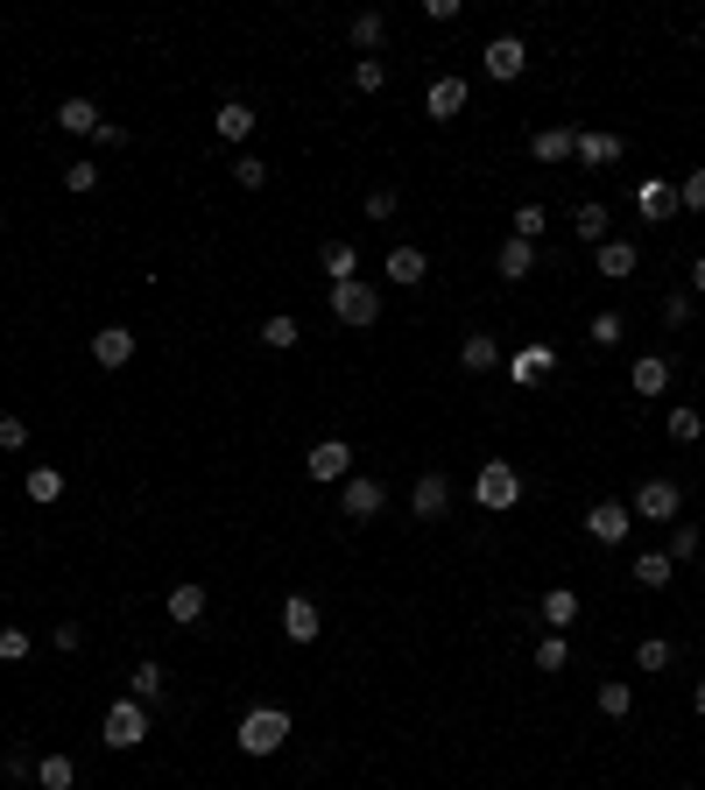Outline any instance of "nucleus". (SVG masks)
Listing matches in <instances>:
<instances>
[{
    "mask_svg": "<svg viewBox=\"0 0 705 790\" xmlns=\"http://www.w3.org/2000/svg\"><path fill=\"white\" fill-rule=\"evenodd\" d=\"M290 734H296V727H290V713H282V706H254V713H240V755H276Z\"/></svg>",
    "mask_w": 705,
    "mask_h": 790,
    "instance_id": "1",
    "label": "nucleus"
},
{
    "mask_svg": "<svg viewBox=\"0 0 705 790\" xmlns=\"http://www.w3.org/2000/svg\"><path fill=\"white\" fill-rule=\"evenodd\" d=\"M148 727H156V713H148L142 698H113L107 720H99V741H107V749H142Z\"/></svg>",
    "mask_w": 705,
    "mask_h": 790,
    "instance_id": "2",
    "label": "nucleus"
},
{
    "mask_svg": "<svg viewBox=\"0 0 705 790\" xmlns=\"http://www.w3.org/2000/svg\"><path fill=\"white\" fill-rule=\"evenodd\" d=\"M473 501L479 509H515L522 501V473L508 466V459H487V466L473 473Z\"/></svg>",
    "mask_w": 705,
    "mask_h": 790,
    "instance_id": "3",
    "label": "nucleus"
},
{
    "mask_svg": "<svg viewBox=\"0 0 705 790\" xmlns=\"http://www.w3.org/2000/svg\"><path fill=\"white\" fill-rule=\"evenodd\" d=\"M332 318L339 325H353V332H360V325H374V318H381V290H374V282H332Z\"/></svg>",
    "mask_w": 705,
    "mask_h": 790,
    "instance_id": "4",
    "label": "nucleus"
},
{
    "mask_svg": "<svg viewBox=\"0 0 705 790\" xmlns=\"http://www.w3.org/2000/svg\"><path fill=\"white\" fill-rule=\"evenodd\" d=\"M678 509H684L678 481H642L635 487V515H642V523H678Z\"/></svg>",
    "mask_w": 705,
    "mask_h": 790,
    "instance_id": "5",
    "label": "nucleus"
},
{
    "mask_svg": "<svg viewBox=\"0 0 705 790\" xmlns=\"http://www.w3.org/2000/svg\"><path fill=\"white\" fill-rule=\"evenodd\" d=\"M479 64H487V78H501V85H515L522 71H530V50H522V36H494L487 50H479Z\"/></svg>",
    "mask_w": 705,
    "mask_h": 790,
    "instance_id": "6",
    "label": "nucleus"
},
{
    "mask_svg": "<svg viewBox=\"0 0 705 790\" xmlns=\"http://www.w3.org/2000/svg\"><path fill=\"white\" fill-rule=\"evenodd\" d=\"M339 509H347L353 523H374V515L388 509V487L374 481V473H353V481H347V495H339Z\"/></svg>",
    "mask_w": 705,
    "mask_h": 790,
    "instance_id": "7",
    "label": "nucleus"
},
{
    "mask_svg": "<svg viewBox=\"0 0 705 790\" xmlns=\"http://www.w3.org/2000/svg\"><path fill=\"white\" fill-rule=\"evenodd\" d=\"M304 466H311V481H353V445L347 438H318Z\"/></svg>",
    "mask_w": 705,
    "mask_h": 790,
    "instance_id": "8",
    "label": "nucleus"
},
{
    "mask_svg": "<svg viewBox=\"0 0 705 790\" xmlns=\"http://www.w3.org/2000/svg\"><path fill=\"white\" fill-rule=\"evenodd\" d=\"M628 523H635L628 501H593V509H586V536H593V544H621Z\"/></svg>",
    "mask_w": 705,
    "mask_h": 790,
    "instance_id": "9",
    "label": "nucleus"
},
{
    "mask_svg": "<svg viewBox=\"0 0 705 790\" xmlns=\"http://www.w3.org/2000/svg\"><path fill=\"white\" fill-rule=\"evenodd\" d=\"M635 212L649 219V227H664V219L678 212V184H670V177H642L635 184Z\"/></svg>",
    "mask_w": 705,
    "mask_h": 790,
    "instance_id": "10",
    "label": "nucleus"
},
{
    "mask_svg": "<svg viewBox=\"0 0 705 790\" xmlns=\"http://www.w3.org/2000/svg\"><path fill=\"white\" fill-rule=\"evenodd\" d=\"M410 515H416V523L452 515V481H445V473H424V481H416V495H410Z\"/></svg>",
    "mask_w": 705,
    "mask_h": 790,
    "instance_id": "11",
    "label": "nucleus"
},
{
    "mask_svg": "<svg viewBox=\"0 0 705 790\" xmlns=\"http://www.w3.org/2000/svg\"><path fill=\"white\" fill-rule=\"evenodd\" d=\"M282 635H290V643H318V635H325V615H318V600H304V593H290V600H282Z\"/></svg>",
    "mask_w": 705,
    "mask_h": 790,
    "instance_id": "12",
    "label": "nucleus"
},
{
    "mask_svg": "<svg viewBox=\"0 0 705 790\" xmlns=\"http://www.w3.org/2000/svg\"><path fill=\"white\" fill-rule=\"evenodd\" d=\"M579 162H593V170H613L621 162V134L613 127H579V148H572Z\"/></svg>",
    "mask_w": 705,
    "mask_h": 790,
    "instance_id": "13",
    "label": "nucleus"
},
{
    "mask_svg": "<svg viewBox=\"0 0 705 790\" xmlns=\"http://www.w3.org/2000/svg\"><path fill=\"white\" fill-rule=\"evenodd\" d=\"M424 113L430 121H459V113H466V78H430Z\"/></svg>",
    "mask_w": 705,
    "mask_h": 790,
    "instance_id": "14",
    "label": "nucleus"
},
{
    "mask_svg": "<svg viewBox=\"0 0 705 790\" xmlns=\"http://www.w3.org/2000/svg\"><path fill=\"white\" fill-rule=\"evenodd\" d=\"M93 361L99 367H127L134 361V332H127V325H99V332H93Z\"/></svg>",
    "mask_w": 705,
    "mask_h": 790,
    "instance_id": "15",
    "label": "nucleus"
},
{
    "mask_svg": "<svg viewBox=\"0 0 705 790\" xmlns=\"http://www.w3.org/2000/svg\"><path fill=\"white\" fill-rule=\"evenodd\" d=\"M550 367H558L550 347H522L515 361H508V375H515V389H536V381H550Z\"/></svg>",
    "mask_w": 705,
    "mask_h": 790,
    "instance_id": "16",
    "label": "nucleus"
},
{
    "mask_svg": "<svg viewBox=\"0 0 705 790\" xmlns=\"http://www.w3.org/2000/svg\"><path fill=\"white\" fill-rule=\"evenodd\" d=\"M530 268H536V241H515V233H508L501 255H494V276H501V282H522Z\"/></svg>",
    "mask_w": 705,
    "mask_h": 790,
    "instance_id": "17",
    "label": "nucleus"
},
{
    "mask_svg": "<svg viewBox=\"0 0 705 790\" xmlns=\"http://www.w3.org/2000/svg\"><path fill=\"white\" fill-rule=\"evenodd\" d=\"M536 615H544V629H550V635H564V629L579 621V593H572V586H550Z\"/></svg>",
    "mask_w": 705,
    "mask_h": 790,
    "instance_id": "18",
    "label": "nucleus"
},
{
    "mask_svg": "<svg viewBox=\"0 0 705 790\" xmlns=\"http://www.w3.org/2000/svg\"><path fill=\"white\" fill-rule=\"evenodd\" d=\"M593 262H599V276H607V282L635 276V241H613V233H607V241L593 247Z\"/></svg>",
    "mask_w": 705,
    "mask_h": 790,
    "instance_id": "19",
    "label": "nucleus"
},
{
    "mask_svg": "<svg viewBox=\"0 0 705 790\" xmlns=\"http://www.w3.org/2000/svg\"><path fill=\"white\" fill-rule=\"evenodd\" d=\"M572 148H579V127H544V134H530V156H536V162H572Z\"/></svg>",
    "mask_w": 705,
    "mask_h": 790,
    "instance_id": "20",
    "label": "nucleus"
},
{
    "mask_svg": "<svg viewBox=\"0 0 705 790\" xmlns=\"http://www.w3.org/2000/svg\"><path fill=\"white\" fill-rule=\"evenodd\" d=\"M162 607H170L177 629H198V621H205V586H191V579H184V586H170V600H162Z\"/></svg>",
    "mask_w": 705,
    "mask_h": 790,
    "instance_id": "21",
    "label": "nucleus"
},
{
    "mask_svg": "<svg viewBox=\"0 0 705 790\" xmlns=\"http://www.w3.org/2000/svg\"><path fill=\"white\" fill-rule=\"evenodd\" d=\"M424 276H430L424 247H388V282H402V290H416Z\"/></svg>",
    "mask_w": 705,
    "mask_h": 790,
    "instance_id": "22",
    "label": "nucleus"
},
{
    "mask_svg": "<svg viewBox=\"0 0 705 790\" xmlns=\"http://www.w3.org/2000/svg\"><path fill=\"white\" fill-rule=\"evenodd\" d=\"M212 127H219V142H247V134H254V107H247V99H227V107L212 113Z\"/></svg>",
    "mask_w": 705,
    "mask_h": 790,
    "instance_id": "23",
    "label": "nucleus"
},
{
    "mask_svg": "<svg viewBox=\"0 0 705 790\" xmlns=\"http://www.w3.org/2000/svg\"><path fill=\"white\" fill-rule=\"evenodd\" d=\"M381 36H388V14H381V8H360V14H353V50L374 57V50H381Z\"/></svg>",
    "mask_w": 705,
    "mask_h": 790,
    "instance_id": "24",
    "label": "nucleus"
},
{
    "mask_svg": "<svg viewBox=\"0 0 705 790\" xmlns=\"http://www.w3.org/2000/svg\"><path fill=\"white\" fill-rule=\"evenodd\" d=\"M296 339H304V325H296L290 311H276V318H262V347H268V353H296Z\"/></svg>",
    "mask_w": 705,
    "mask_h": 790,
    "instance_id": "25",
    "label": "nucleus"
},
{
    "mask_svg": "<svg viewBox=\"0 0 705 790\" xmlns=\"http://www.w3.org/2000/svg\"><path fill=\"white\" fill-rule=\"evenodd\" d=\"M162 684H170V670H162L156 657H148V664H134V678H127V698H142V706H156V698H162Z\"/></svg>",
    "mask_w": 705,
    "mask_h": 790,
    "instance_id": "26",
    "label": "nucleus"
},
{
    "mask_svg": "<svg viewBox=\"0 0 705 790\" xmlns=\"http://www.w3.org/2000/svg\"><path fill=\"white\" fill-rule=\"evenodd\" d=\"M459 361H466V375H494V367H501V347H494L487 332H466V347H459Z\"/></svg>",
    "mask_w": 705,
    "mask_h": 790,
    "instance_id": "27",
    "label": "nucleus"
},
{
    "mask_svg": "<svg viewBox=\"0 0 705 790\" xmlns=\"http://www.w3.org/2000/svg\"><path fill=\"white\" fill-rule=\"evenodd\" d=\"M670 389V361L664 353H642L635 361V396H664Z\"/></svg>",
    "mask_w": 705,
    "mask_h": 790,
    "instance_id": "28",
    "label": "nucleus"
},
{
    "mask_svg": "<svg viewBox=\"0 0 705 790\" xmlns=\"http://www.w3.org/2000/svg\"><path fill=\"white\" fill-rule=\"evenodd\" d=\"M36 783L42 790H71L78 783V763H71V755H36Z\"/></svg>",
    "mask_w": 705,
    "mask_h": 790,
    "instance_id": "29",
    "label": "nucleus"
},
{
    "mask_svg": "<svg viewBox=\"0 0 705 790\" xmlns=\"http://www.w3.org/2000/svg\"><path fill=\"white\" fill-rule=\"evenodd\" d=\"M57 127L64 134H99V107L93 99H64V107H57Z\"/></svg>",
    "mask_w": 705,
    "mask_h": 790,
    "instance_id": "30",
    "label": "nucleus"
},
{
    "mask_svg": "<svg viewBox=\"0 0 705 790\" xmlns=\"http://www.w3.org/2000/svg\"><path fill=\"white\" fill-rule=\"evenodd\" d=\"M599 713H607V720H628V713H635V684L607 678V684H599Z\"/></svg>",
    "mask_w": 705,
    "mask_h": 790,
    "instance_id": "31",
    "label": "nucleus"
},
{
    "mask_svg": "<svg viewBox=\"0 0 705 790\" xmlns=\"http://www.w3.org/2000/svg\"><path fill=\"white\" fill-rule=\"evenodd\" d=\"M325 276H332V282H353L360 276V247L353 241H325Z\"/></svg>",
    "mask_w": 705,
    "mask_h": 790,
    "instance_id": "32",
    "label": "nucleus"
},
{
    "mask_svg": "<svg viewBox=\"0 0 705 790\" xmlns=\"http://www.w3.org/2000/svg\"><path fill=\"white\" fill-rule=\"evenodd\" d=\"M670 572H678V564H670V550H642V558H635V586H670Z\"/></svg>",
    "mask_w": 705,
    "mask_h": 790,
    "instance_id": "33",
    "label": "nucleus"
},
{
    "mask_svg": "<svg viewBox=\"0 0 705 790\" xmlns=\"http://www.w3.org/2000/svg\"><path fill=\"white\" fill-rule=\"evenodd\" d=\"M572 227H579V241H586V247H599V241H607V205H579Z\"/></svg>",
    "mask_w": 705,
    "mask_h": 790,
    "instance_id": "34",
    "label": "nucleus"
},
{
    "mask_svg": "<svg viewBox=\"0 0 705 790\" xmlns=\"http://www.w3.org/2000/svg\"><path fill=\"white\" fill-rule=\"evenodd\" d=\"M692 558H698V523L678 515V523H670V564H692Z\"/></svg>",
    "mask_w": 705,
    "mask_h": 790,
    "instance_id": "35",
    "label": "nucleus"
},
{
    "mask_svg": "<svg viewBox=\"0 0 705 790\" xmlns=\"http://www.w3.org/2000/svg\"><path fill=\"white\" fill-rule=\"evenodd\" d=\"M621 332H628V325H621V311H599V318L586 325V339H593V347H621Z\"/></svg>",
    "mask_w": 705,
    "mask_h": 790,
    "instance_id": "36",
    "label": "nucleus"
},
{
    "mask_svg": "<svg viewBox=\"0 0 705 790\" xmlns=\"http://www.w3.org/2000/svg\"><path fill=\"white\" fill-rule=\"evenodd\" d=\"M353 85H360V93H381V85H388V64H381V57H353Z\"/></svg>",
    "mask_w": 705,
    "mask_h": 790,
    "instance_id": "37",
    "label": "nucleus"
},
{
    "mask_svg": "<svg viewBox=\"0 0 705 790\" xmlns=\"http://www.w3.org/2000/svg\"><path fill=\"white\" fill-rule=\"evenodd\" d=\"M57 495H64V473H57V466H36V473H28V501H57Z\"/></svg>",
    "mask_w": 705,
    "mask_h": 790,
    "instance_id": "38",
    "label": "nucleus"
},
{
    "mask_svg": "<svg viewBox=\"0 0 705 790\" xmlns=\"http://www.w3.org/2000/svg\"><path fill=\"white\" fill-rule=\"evenodd\" d=\"M670 438H678V445H698L705 438V416L698 410H670Z\"/></svg>",
    "mask_w": 705,
    "mask_h": 790,
    "instance_id": "39",
    "label": "nucleus"
},
{
    "mask_svg": "<svg viewBox=\"0 0 705 790\" xmlns=\"http://www.w3.org/2000/svg\"><path fill=\"white\" fill-rule=\"evenodd\" d=\"M635 664L642 670H670V643H664V635H642V643H635Z\"/></svg>",
    "mask_w": 705,
    "mask_h": 790,
    "instance_id": "40",
    "label": "nucleus"
},
{
    "mask_svg": "<svg viewBox=\"0 0 705 790\" xmlns=\"http://www.w3.org/2000/svg\"><path fill=\"white\" fill-rule=\"evenodd\" d=\"M233 184H240V191H262V184H268V162H262V156H240V162H233Z\"/></svg>",
    "mask_w": 705,
    "mask_h": 790,
    "instance_id": "41",
    "label": "nucleus"
},
{
    "mask_svg": "<svg viewBox=\"0 0 705 790\" xmlns=\"http://www.w3.org/2000/svg\"><path fill=\"white\" fill-rule=\"evenodd\" d=\"M564 664H572L564 635H544V643H536V670H564Z\"/></svg>",
    "mask_w": 705,
    "mask_h": 790,
    "instance_id": "42",
    "label": "nucleus"
},
{
    "mask_svg": "<svg viewBox=\"0 0 705 790\" xmlns=\"http://www.w3.org/2000/svg\"><path fill=\"white\" fill-rule=\"evenodd\" d=\"M678 212H705V170H692L678 184Z\"/></svg>",
    "mask_w": 705,
    "mask_h": 790,
    "instance_id": "43",
    "label": "nucleus"
},
{
    "mask_svg": "<svg viewBox=\"0 0 705 790\" xmlns=\"http://www.w3.org/2000/svg\"><path fill=\"white\" fill-rule=\"evenodd\" d=\"M28 649H36V643H28V629H0V664H22Z\"/></svg>",
    "mask_w": 705,
    "mask_h": 790,
    "instance_id": "44",
    "label": "nucleus"
},
{
    "mask_svg": "<svg viewBox=\"0 0 705 790\" xmlns=\"http://www.w3.org/2000/svg\"><path fill=\"white\" fill-rule=\"evenodd\" d=\"M544 227H550V219H544V205H522V212H515V241H536Z\"/></svg>",
    "mask_w": 705,
    "mask_h": 790,
    "instance_id": "45",
    "label": "nucleus"
},
{
    "mask_svg": "<svg viewBox=\"0 0 705 790\" xmlns=\"http://www.w3.org/2000/svg\"><path fill=\"white\" fill-rule=\"evenodd\" d=\"M22 445H28V424L22 416H0V452H22Z\"/></svg>",
    "mask_w": 705,
    "mask_h": 790,
    "instance_id": "46",
    "label": "nucleus"
},
{
    "mask_svg": "<svg viewBox=\"0 0 705 790\" xmlns=\"http://www.w3.org/2000/svg\"><path fill=\"white\" fill-rule=\"evenodd\" d=\"M396 205H402V198H396L388 184H381V191H367V219H396Z\"/></svg>",
    "mask_w": 705,
    "mask_h": 790,
    "instance_id": "47",
    "label": "nucleus"
},
{
    "mask_svg": "<svg viewBox=\"0 0 705 790\" xmlns=\"http://www.w3.org/2000/svg\"><path fill=\"white\" fill-rule=\"evenodd\" d=\"M684 318H692V296H684V290H678V296H664V325H670V332H678Z\"/></svg>",
    "mask_w": 705,
    "mask_h": 790,
    "instance_id": "48",
    "label": "nucleus"
},
{
    "mask_svg": "<svg viewBox=\"0 0 705 790\" xmlns=\"http://www.w3.org/2000/svg\"><path fill=\"white\" fill-rule=\"evenodd\" d=\"M64 184H71V191H93V184H99V162H71Z\"/></svg>",
    "mask_w": 705,
    "mask_h": 790,
    "instance_id": "49",
    "label": "nucleus"
},
{
    "mask_svg": "<svg viewBox=\"0 0 705 790\" xmlns=\"http://www.w3.org/2000/svg\"><path fill=\"white\" fill-rule=\"evenodd\" d=\"M78 643H85V635H78V621H57V629H50V649H64V657H71Z\"/></svg>",
    "mask_w": 705,
    "mask_h": 790,
    "instance_id": "50",
    "label": "nucleus"
},
{
    "mask_svg": "<svg viewBox=\"0 0 705 790\" xmlns=\"http://www.w3.org/2000/svg\"><path fill=\"white\" fill-rule=\"evenodd\" d=\"M8 777H14V790H22V777H36V755L14 749V755H8Z\"/></svg>",
    "mask_w": 705,
    "mask_h": 790,
    "instance_id": "51",
    "label": "nucleus"
},
{
    "mask_svg": "<svg viewBox=\"0 0 705 790\" xmlns=\"http://www.w3.org/2000/svg\"><path fill=\"white\" fill-rule=\"evenodd\" d=\"M93 142H99V148H127V127H120V121H99Z\"/></svg>",
    "mask_w": 705,
    "mask_h": 790,
    "instance_id": "52",
    "label": "nucleus"
},
{
    "mask_svg": "<svg viewBox=\"0 0 705 790\" xmlns=\"http://www.w3.org/2000/svg\"><path fill=\"white\" fill-rule=\"evenodd\" d=\"M692 290H698V296H705V255H698V262H692Z\"/></svg>",
    "mask_w": 705,
    "mask_h": 790,
    "instance_id": "53",
    "label": "nucleus"
},
{
    "mask_svg": "<svg viewBox=\"0 0 705 790\" xmlns=\"http://www.w3.org/2000/svg\"><path fill=\"white\" fill-rule=\"evenodd\" d=\"M692 706H698V713H705V678H698V692H692Z\"/></svg>",
    "mask_w": 705,
    "mask_h": 790,
    "instance_id": "54",
    "label": "nucleus"
}]
</instances>
